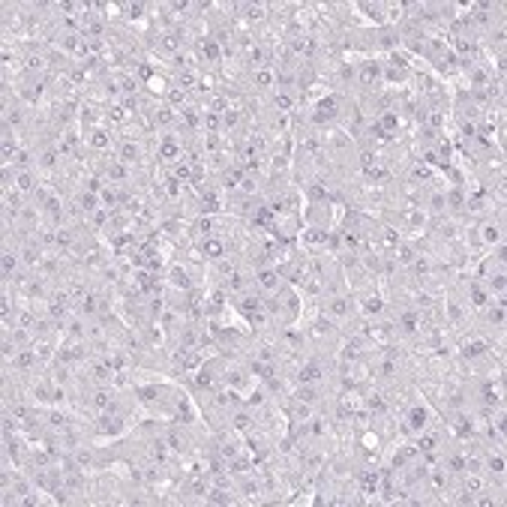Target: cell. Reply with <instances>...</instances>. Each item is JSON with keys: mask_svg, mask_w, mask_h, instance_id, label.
Masks as SVG:
<instances>
[{"mask_svg": "<svg viewBox=\"0 0 507 507\" xmlns=\"http://www.w3.org/2000/svg\"><path fill=\"white\" fill-rule=\"evenodd\" d=\"M432 424H439V417H435L430 402L415 400L402 408V435H406V439H415V435H421L424 430H430Z\"/></svg>", "mask_w": 507, "mask_h": 507, "instance_id": "6da1fadb", "label": "cell"}]
</instances>
